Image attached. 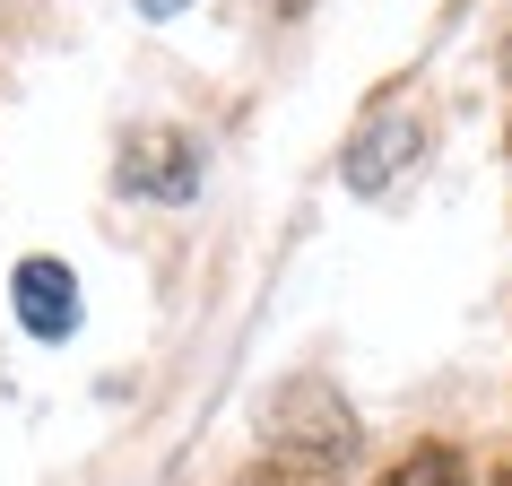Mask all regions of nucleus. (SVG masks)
<instances>
[{
	"label": "nucleus",
	"mask_w": 512,
	"mask_h": 486,
	"mask_svg": "<svg viewBox=\"0 0 512 486\" xmlns=\"http://www.w3.org/2000/svg\"><path fill=\"white\" fill-rule=\"evenodd\" d=\"M270 443L296 460H322V469H348L356 460V408L330 382H287L270 400Z\"/></svg>",
	"instance_id": "1"
},
{
	"label": "nucleus",
	"mask_w": 512,
	"mask_h": 486,
	"mask_svg": "<svg viewBox=\"0 0 512 486\" xmlns=\"http://www.w3.org/2000/svg\"><path fill=\"white\" fill-rule=\"evenodd\" d=\"M122 191L165 200V209L200 200V139L174 131V122H139V131L122 139Z\"/></svg>",
	"instance_id": "2"
},
{
	"label": "nucleus",
	"mask_w": 512,
	"mask_h": 486,
	"mask_svg": "<svg viewBox=\"0 0 512 486\" xmlns=\"http://www.w3.org/2000/svg\"><path fill=\"white\" fill-rule=\"evenodd\" d=\"M426 148V131H417V113L408 105H382L365 131L348 139V191H382L391 174H408V157Z\"/></svg>",
	"instance_id": "3"
},
{
	"label": "nucleus",
	"mask_w": 512,
	"mask_h": 486,
	"mask_svg": "<svg viewBox=\"0 0 512 486\" xmlns=\"http://www.w3.org/2000/svg\"><path fill=\"white\" fill-rule=\"evenodd\" d=\"M9 304H18V322H27L35 339H70V330H79V278L61 270V261H18Z\"/></svg>",
	"instance_id": "4"
},
{
	"label": "nucleus",
	"mask_w": 512,
	"mask_h": 486,
	"mask_svg": "<svg viewBox=\"0 0 512 486\" xmlns=\"http://www.w3.org/2000/svg\"><path fill=\"white\" fill-rule=\"evenodd\" d=\"M374 486H469V452L460 443H417L400 469H382Z\"/></svg>",
	"instance_id": "5"
},
{
	"label": "nucleus",
	"mask_w": 512,
	"mask_h": 486,
	"mask_svg": "<svg viewBox=\"0 0 512 486\" xmlns=\"http://www.w3.org/2000/svg\"><path fill=\"white\" fill-rule=\"evenodd\" d=\"M243 486H339V469H322V460H296V452H270Z\"/></svg>",
	"instance_id": "6"
},
{
	"label": "nucleus",
	"mask_w": 512,
	"mask_h": 486,
	"mask_svg": "<svg viewBox=\"0 0 512 486\" xmlns=\"http://www.w3.org/2000/svg\"><path fill=\"white\" fill-rule=\"evenodd\" d=\"M174 9H183V0H139V18H174Z\"/></svg>",
	"instance_id": "7"
},
{
	"label": "nucleus",
	"mask_w": 512,
	"mask_h": 486,
	"mask_svg": "<svg viewBox=\"0 0 512 486\" xmlns=\"http://www.w3.org/2000/svg\"><path fill=\"white\" fill-rule=\"evenodd\" d=\"M278 9H287V18H296V9H313V0H278Z\"/></svg>",
	"instance_id": "8"
},
{
	"label": "nucleus",
	"mask_w": 512,
	"mask_h": 486,
	"mask_svg": "<svg viewBox=\"0 0 512 486\" xmlns=\"http://www.w3.org/2000/svg\"><path fill=\"white\" fill-rule=\"evenodd\" d=\"M486 486H512V469H495V478H486Z\"/></svg>",
	"instance_id": "9"
}]
</instances>
